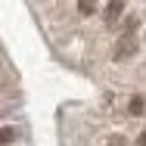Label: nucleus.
<instances>
[{"mask_svg": "<svg viewBox=\"0 0 146 146\" xmlns=\"http://www.w3.org/2000/svg\"><path fill=\"white\" fill-rule=\"evenodd\" d=\"M134 53H137V40H134L131 34H124L115 44V59H127V56H134Z\"/></svg>", "mask_w": 146, "mask_h": 146, "instance_id": "nucleus-1", "label": "nucleus"}, {"mask_svg": "<svg viewBox=\"0 0 146 146\" xmlns=\"http://www.w3.org/2000/svg\"><path fill=\"white\" fill-rule=\"evenodd\" d=\"M121 13H124V3H109V6H106V13H103V19H106V22H109V25H115L118 19H121Z\"/></svg>", "mask_w": 146, "mask_h": 146, "instance_id": "nucleus-2", "label": "nucleus"}, {"mask_svg": "<svg viewBox=\"0 0 146 146\" xmlns=\"http://www.w3.org/2000/svg\"><path fill=\"white\" fill-rule=\"evenodd\" d=\"M127 112H131V115H143V112H146V100L140 96V93H137V96H131V103H127Z\"/></svg>", "mask_w": 146, "mask_h": 146, "instance_id": "nucleus-3", "label": "nucleus"}, {"mask_svg": "<svg viewBox=\"0 0 146 146\" xmlns=\"http://www.w3.org/2000/svg\"><path fill=\"white\" fill-rule=\"evenodd\" d=\"M16 140V127H0V146H9Z\"/></svg>", "mask_w": 146, "mask_h": 146, "instance_id": "nucleus-4", "label": "nucleus"}, {"mask_svg": "<svg viewBox=\"0 0 146 146\" xmlns=\"http://www.w3.org/2000/svg\"><path fill=\"white\" fill-rule=\"evenodd\" d=\"M78 9H81V16H93V13H96V6L87 3V0H84V3H78Z\"/></svg>", "mask_w": 146, "mask_h": 146, "instance_id": "nucleus-5", "label": "nucleus"}, {"mask_svg": "<svg viewBox=\"0 0 146 146\" xmlns=\"http://www.w3.org/2000/svg\"><path fill=\"white\" fill-rule=\"evenodd\" d=\"M109 146H127L124 137H109Z\"/></svg>", "mask_w": 146, "mask_h": 146, "instance_id": "nucleus-6", "label": "nucleus"}, {"mask_svg": "<svg viewBox=\"0 0 146 146\" xmlns=\"http://www.w3.org/2000/svg\"><path fill=\"white\" fill-rule=\"evenodd\" d=\"M137 143H140V146H146V127L140 131V137H137Z\"/></svg>", "mask_w": 146, "mask_h": 146, "instance_id": "nucleus-7", "label": "nucleus"}]
</instances>
